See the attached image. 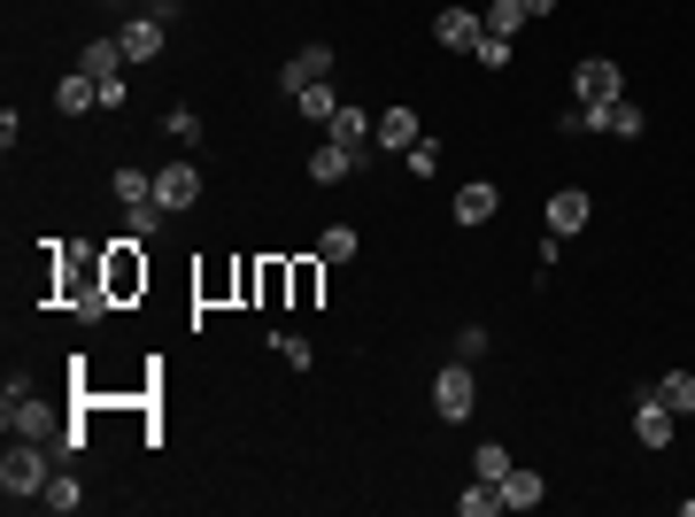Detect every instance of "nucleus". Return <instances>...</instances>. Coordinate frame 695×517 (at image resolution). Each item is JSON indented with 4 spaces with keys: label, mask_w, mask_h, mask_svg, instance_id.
I'll use <instances>...</instances> for the list:
<instances>
[{
    "label": "nucleus",
    "mask_w": 695,
    "mask_h": 517,
    "mask_svg": "<svg viewBox=\"0 0 695 517\" xmlns=\"http://www.w3.org/2000/svg\"><path fill=\"white\" fill-rule=\"evenodd\" d=\"M355 163H363V155H355V148H341V140H325V148H318V155H310V178H318V185H341V178L355 171Z\"/></svg>",
    "instance_id": "2eb2a0df"
},
{
    "label": "nucleus",
    "mask_w": 695,
    "mask_h": 517,
    "mask_svg": "<svg viewBox=\"0 0 695 517\" xmlns=\"http://www.w3.org/2000/svg\"><path fill=\"white\" fill-rule=\"evenodd\" d=\"M78 70H85L93 85H101V78H124V47H117V39H93V47L78 54Z\"/></svg>",
    "instance_id": "f3484780"
},
{
    "label": "nucleus",
    "mask_w": 695,
    "mask_h": 517,
    "mask_svg": "<svg viewBox=\"0 0 695 517\" xmlns=\"http://www.w3.org/2000/svg\"><path fill=\"white\" fill-rule=\"evenodd\" d=\"M355 247H363V240H355V224H333V232L318 240V255H325V263H348Z\"/></svg>",
    "instance_id": "cd10ccee"
},
{
    "label": "nucleus",
    "mask_w": 695,
    "mask_h": 517,
    "mask_svg": "<svg viewBox=\"0 0 695 517\" xmlns=\"http://www.w3.org/2000/svg\"><path fill=\"white\" fill-rule=\"evenodd\" d=\"M286 278H294V310H318V286H325V255H310V263H286Z\"/></svg>",
    "instance_id": "6ab92c4d"
},
{
    "label": "nucleus",
    "mask_w": 695,
    "mask_h": 517,
    "mask_svg": "<svg viewBox=\"0 0 695 517\" xmlns=\"http://www.w3.org/2000/svg\"><path fill=\"white\" fill-rule=\"evenodd\" d=\"M417 140H425V132H417V109H386V116H379V140H371V148H386V155H410Z\"/></svg>",
    "instance_id": "9d476101"
},
{
    "label": "nucleus",
    "mask_w": 695,
    "mask_h": 517,
    "mask_svg": "<svg viewBox=\"0 0 695 517\" xmlns=\"http://www.w3.org/2000/svg\"><path fill=\"white\" fill-rule=\"evenodd\" d=\"M472 402H480V386H472V371H464V363H449V371L433 378V409H441V417L456 425V417H472Z\"/></svg>",
    "instance_id": "20e7f679"
},
{
    "label": "nucleus",
    "mask_w": 695,
    "mask_h": 517,
    "mask_svg": "<svg viewBox=\"0 0 695 517\" xmlns=\"http://www.w3.org/2000/svg\"><path fill=\"white\" fill-rule=\"evenodd\" d=\"M101 286H109V302H140V294H148V255H140V240H109V247H101Z\"/></svg>",
    "instance_id": "f03ea898"
},
{
    "label": "nucleus",
    "mask_w": 695,
    "mask_h": 517,
    "mask_svg": "<svg viewBox=\"0 0 695 517\" xmlns=\"http://www.w3.org/2000/svg\"><path fill=\"white\" fill-rule=\"evenodd\" d=\"M587 216H595V209H587V193H580V185H564V193H548V232H556V240H572V232H587Z\"/></svg>",
    "instance_id": "1a4fd4ad"
},
{
    "label": "nucleus",
    "mask_w": 695,
    "mask_h": 517,
    "mask_svg": "<svg viewBox=\"0 0 695 517\" xmlns=\"http://www.w3.org/2000/svg\"><path fill=\"white\" fill-rule=\"evenodd\" d=\"M657 402H665L673 417H695V371H673V378L657 386Z\"/></svg>",
    "instance_id": "5701e85b"
},
{
    "label": "nucleus",
    "mask_w": 695,
    "mask_h": 517,
    "mask_svg": "<svg viewBox=\"0 0 695 517\" xmlns=\"http://www.w3.org/2000/svg\"><path fill=\"white\" fill-rule=\"evenodd\" d=\"M294 101H302V116H318V124H333V116H341V93H333V78H325V85H302Z\"/></svg>",
    "instance_id": "b1692460"
},
{
    "label": "nucleus",
    "mask_w": 695,
    "mask_h": 517,
    "mask_svg": "<svg viewBox=\"0 0 695 517\" xmlns=\"http://www.w3.org/2000/svg\"><path fill=\"white\" fill-rule=\"evenodd\" d=\"M325 140H341V148H355V155H363V148L379 140V116H363V109H348V101H341V116L325 124Z\"/></svg>",
    "instance_id": "9b49d317"
},
{
    "label": "nucleus",
    "mask_w": 695,
    "mask_h": 517,
    "mask_svg": "<svg viewBox=\"0 0 695 517\" xmlns=\"http://www.w3.org/2000/svg\"><path fill=\"white\" fill-rule=\"evenodd\" d=\"M572 93H580V109H611V101H626V78H618V62H580Z\"/></svg>",
    "instance_id": "7ed1b4c3"
},
{
    "label": "nucleus",
    "mask_w": 695,
    "mask_h": 517,
    "mask_svg": "<svg viewBox=\"0 0 695 517\" xmlns=\"http://www.w3.org/2000/svg\"><path fill=\"white\" fill-rule=\"evenodd\" d=\"M333 78V47H302L294 62H286V93H302V85H325Z\"/></svg>",
    "instance_id": "f8f14e48"
},
{
    "label": "nucleus",
    "mask_w": 695,
    "mask_h": 517,
    "mask_svg": "<svg viewBox=\"0 0 695 517\" xmlns=\"http://www.w3.org/2000/svg\"><path fill=\"white\" fill-rule=\"evenodd\" d=\"M472 62H480V70H511V39H495V31H487V39L472 47Z\"/></svg>",
    "instance_id": "c85d7f7f"
},
{
    "label": "nucleus",
    "mask_w": 695,
    "mask_h": 517,
    "mask_svg": "<svg viewBox=\"0 0 695 517\" xmlns=\"http://www.w3.org/2000/svg\"><path fill=\"white\" fill-rule=\"evenodd\" d=\"M8 433H16V440H54L62 425H54V409H47V402H31V394H8Z\"/></svg>",
    "instance_id": "0eeeda50"
},
{
    "label": "nucleus",
    "mask_w": 695,
    "mask_h": 517,
    "mask_svg": "<svg viewBox=\"0 0 695 517\" xmlns=\"http://www.w3.org/2000/svg\"><path fill=\"white\" fill-rule=\"evenodd\" d=\"M548 8H556V0H525V16H548Z\"/></svg>",
    "instance_id": "72a5a7b5"
},
{
    "label": "nucleus",
    "mask_w": 695,
    "mask_h": 517,
    "mask_svg": "<svg viewBox=\"0 0 695 517\" xmlns=\"http://www.w3.org/2000/svg\"><path fill=\"white\" fill-rule=\"evenodd\" d=\"M495 209H503V193H495L487 178H480V185H456V224H487Z\"/></svg>",
    "instance_id": "ddd939ff"
},
{
    "label": "nucleus",
    "mask_w": 695,
    "mask_h": 517,
    "mask_svg": "<svg viewBox=\"0 0 695 517\" xmlns=\"http://www.w3.org/2000/svg\"><path fill=\"white\" fill-rule=\"evenodd\" d=\"M171 140H178V148H193V140H201V116H193V109H171Z\"/></svg>",
    "instance_id": "2f4dec72"
},
{
    "label": "nucleus",
    "mask_w": 695,
    "mask_h": 517,
    "mask_svg": "<svg viewBox=\"0 0 695 517\" xmlns=\"http://www.w3.org/2000/svg\"><path fill=\"white\" fill-rule=\"evenodd\" d=\"M634 440H642V448H665V440H673V409H665L657 394L634 409Z\"/></svg>",
    "instance_id": "4468645a"
},
{
    "label": "nucleus",
    "mask_w": 695,
    "mask_h": 517,
    "mask_svg": "<svg viewBox=\"0 0 695 517\" xmlns=\"http://www.w3.org/2000/svg\"><path fill=\"white\" fill-rule=\"evenodd\" d=\"M148 193H155V178H140V171H117V201H124V209H132V201H148Z\"/></svg>",
    "instance_id": "c756f323"
},
{
    "label": "nucleus",
    "mask_w": 695,
    "mask_h": 517,
    "mask_svg": "<svg viewBox=\"0 0 695 517\" xmlns=\"http://www.w3.org/2000/svg\"><path fill=\"white\" fill-rule=\"evenodd\" d=\"M402 163H410V171H417V178H433V171H441V148H433V140H417V148H410Z\"/></svg>",
    "instance_id": "7c9ffc66"
},
{
    "label": "nucleus",
    "mask_w": 695,
    "mask_h": 517,
    "mask_svg": "<svg viewBox=\"0 0 695 517\" xmlns=\"http://www.w3.org/2000/svg\"><path fill=\"white\" fill-rule=\"evenodd\" d=\"M518 23H525V0H495V8H487V31H495V39H518Z\"/></svg>",
    "instance_id": "bb28decb"
},
{
    "label": "nucleus",
    "mask_w": 695,
    "mask_h": 517,
    "mask_svg": "<svg viewBox=\"0 0 695 517\" xmlns=\"http://www.w3.org/2000/svg\"><path fill=\"white\" fill-rule=\"evenodd\" d=\"M155 201H163V209H193V201H201V171H193V163H185V155H178L171 171H155Z\"/></svg>",
    "instance_id": "6e6552de"
},
{
    "label": "nucleus",
    "mask_w": 695,
    "mask_h": 517,
    "mask_svg": "<svg viewBox=\"0 0 695 517\" xmlns=\"http://www.w3.org/2000/svg\"><path fill=\"white\" fill-rule=\"evenodd\" d=\"M148 8H163V0H148Z\"/></svg>",
    "instance_id": "f704fd0d"
},
{
    "label": "nucleus",
    "mask_w": 695,
    "mask_h": 517,
    "mask_svg": "<svg viewBox=\"0 0 695 517\" xmlns=\"http://www.w3.org/2000/svg\"><path fill=\"white\" fill-rule=\"evenodd\" d=\"M433 39H441L449 54H472V47L487 39V16H472V8H441V23H433Z\"/></svg>",
    "instance_id": "39448f33"
},
{
    "label": "nucleus",
    "mask_w": 695,
    "mask_h": 517,
    "mask_svg": "<svg viewBox=\"0 0 695 517\" xmlns=\"http://www.w3.org/2000/svg\"><path fill=\"white\" fill-rule=\"evenodd\" d=\"M54 109H62V116H85V109H101V85L78 70V78H62V85H54Z\"/></svg>",
    "instance_id": "a211bd4d"
},
{
    "label": "nucleus",
    "mask_w": 695,
    "mask_h": 517,
    "mask_svg": "<svg viewBox=\"0 0 695 517\" xmlns=\"http://www.w3.org/2000/svg\"><path fill=\"white\" fill-rule=\"evenodd\" d=\"M472 472H480V479H511V448H503V440H480Z\"/></svg>",
    "instance_id": "a878e982"
},
{
    "label": "nucleus",
    "mask_w": 695,
    "mask_h": 517,
    "mask_svg": "<svg viewBox=\"0 0 695 517\" xmlns=\"http://www.w3.org/2000/svg\"><path fill=\"white\" fill-rule=\"evenodd\" d=\"M47 479H54V472H47V448H39V440H16V448L0 456V495H8V503H39Z\"/></svg>",
    "instance_id": "f257e3e1"
},
{
    "label": "nucleus",
    "mask_w": 695,
    "mask_h": 517,
    "mask_svg": "<svg viewBox=\"0 0 695 517\" xmlns=\"http://www.w3.org/2000/svg\"><path fill=\"white\" fill-rule=\"evenodd\" d=\"M456 510H464V517H495V510H503V479H472V487L456 495Z\"/></svg>",
    "instance_id": "412c9836"
},
{
    "label": "nucleus",
    "mask_w": 695,
    "mask_h": 517,
    "mask_svg": "<svg viewBox=\"0 0 695 517\" xmlns=\"http://www.w3.org/2000/svg\"><path fill=\"white\" fill-rule=\"evenodd\" d=\"M279 363H294V371H310V341H302V333H279Z\"/></svg>",
    "instance_id": "473e14b6"
},
{
    "label": "nucleus",
    "mask_w": 695,
    "mask_h": 517,
    "mask_svg": "<svg viewBox=\"0 0 695 517\" xmlns=\"http://www.w3.org/2000/svg\"><path fill=\"white\" fill-rule=\"evenodd\" d=\"M255 302H263V310L294 302V278H286V263H255Z\"/></svg>",
    "instance_id": "aec40b11"
},
{
    "label": "nucleus",
    "mask_w": 695,
    "mask_h": 517,
    "mask_svg": "<svg viewBox=\"0 0 695 517\" xmlns=\"http://www.w3.org/2000/svg\"><path fill=\"white\" fill-rule=\"evenodd\" d=\"M124 216H132V240H148V232H163V216H171V209H163V201L148 193V201H132Z\"/></svg>",
    "instance_id": "393cba45"
},
{
    "label": "nucleus",
    "mask_w": 695,
    "mask_h": 517,
    "mask_svg": "<svg viewBox=\"0 0 695 517\" xmlns=\"http://www.w3.org/2000/svg\"><path fill=\"white\" fill-rule=\"evenodd\" d=\"M163 31H171V23H163L155 8H148V16H132V23L117 31V47H124V62H155V54H163Z\"/></svg>",
    "instance_id": "423d86ee"
},
{
    "label": "nucleus",
    "mask_w": 695,
    "mask_h": 517,
    "mask_svg": "<svg viewBox=\"0 0 695 517\" xmlns=\"http://www.w3.org/2000/svg\"><path fill=\"white\" fill-rule=\"evenodd\" d=\"M39 503H47V510H54V517H70V510H78V503H85V487H78V472H54Z\"/></svg>",
    "instance_id": "4be33fe9"
},
{
    "label": "nucleus",
    "mask_w": 695,
    "mask_h": 517,
    "mask_svg": "<svg viewBox=\"0 0 695 517\" xmlns=\"http://www.w3.org/2000/svg\"><path fill=\"white\" fill-rule=\"evenodd\" d=\"M541 503H548V479L541 472H511L503 479V510H541Z\"/></svg>",
    "instance_id": "dca6fc26"
}]
</instances>
